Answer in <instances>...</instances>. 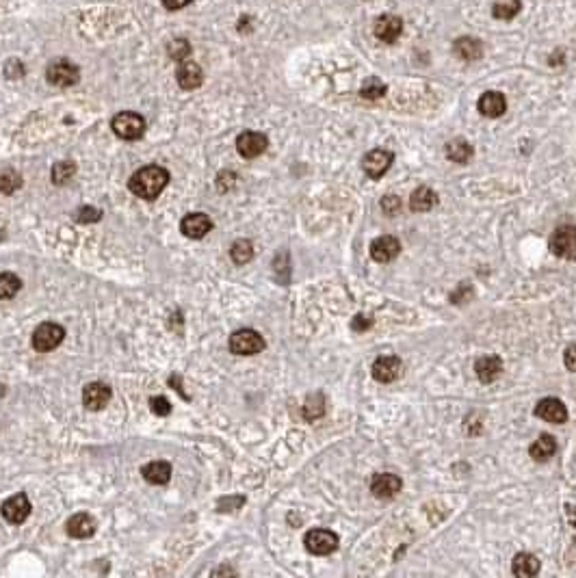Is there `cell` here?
I'll use <instances>...</instances> for the list:
<instances>
[{
    "instance_id": "8",
    "label": "cell",
    "mask_w": 576,
    "mask_h": 578,
    "mask_svg": "<svg viewBox=\"0 0 576 578\" xmlns=\"http://www.w3.org/2000/svg\"><path fill=\"white\" fill-rule=\"evenodd\" d=\"M394 162V154L390 149H370V152L362 158V169L370 178V180H379Z\"/></svg>"
},
{
    "instance_id": "11",
    "label": "cell",
    "mask_w": 576,
    "mask_h": 578,
    "mask_svg": "<svg viewBox=\"0 0 576 578\" xmlns=\"http://www.w3.org/2000/svg\"><path fill=\"white\" fill-rule=\"evenodd\" d=\"M269 145V139L263 132H254V130H245L239 134L237 139V149L243 158H256L260 154H265V149Z\"/></svg>"
},
{
    "instance_id": "38",
    "label": "cell",
    "mask_w": 576,
    "mask_h": 578,
    "mask_svg": "<svg viewBox=\"0 0 576 578\" xmlns=\"http://www.w3.org/2000/svg\"><path fill=\"white\" fill-rule=\"evenodd\" d=\"M149 405H152V411L156 416H167V414H171V405H169V401L165 396H154L152 401H149Z\"/></svg>"
},
{
    "instance_id": "16",
    "label": "cell",
    "mask_w": 576,
    "mask_h": 578,
    "mask_svg": "<svg viewBox=\"0 0 576 578\" xmlns=\"http://www.w3.org/2000/svg\"><path fill=\"white\" fill-rule=\"evenodd\" d=\"M213 230V221L204 213H191L180 221V232L189 239H204Z\"/></svg>"
},
{
    "instance_id": "18",
    "label": "cell",
    "mask_w": 576,
    "mask_h": 578,
    "mask_svg": "<svg viewBox=\"0 0 576 578\" xmlns=\"http://www.w3.org/2000/svg\"><path fill=\"white\" fill-rule=\"evenodd\" d=\"M403 33V20L396 16H381L375 22V37L386 44H394Z\"/></svg>"
},
{
    "instance_id": "39",
    "label": "cell",
    "mask_w": 576,
    "mask_h": 578,
    "mask_svg": "<svg viewBox=\"0 0 576 578\" xmlns=\"http://www.w3.org/2000/svg\"><path fill=\"white\" fill-rule=\"evenodd\" d=\"M235 184H237V176L232 173V171H224V173H219V178H217V186H219V191H230Z\"/></svg>"
},
{
    "instance_id": "27",
    "label": "cell",
    "mask_w": 576,
    "mask_h": 578,
    "mask_svg": "<svg viewBox=\"0 0 576 578\" xmlns=\"http://www.w3.org/2000/svg\"><path fill=\"white\" fill-rule=\"evenodd\" d=\"M444 152H446V158H448V160L459 162V165H466V162L472 158L475 149H472V145H470L468 141L461 139V136H457V139H453V141L446 143Z\"/></svg>"
},
{
    "instance_id": "23",
    "label": "cell",
    "mask_w": 576,
    "mask_h": 578,
    "mask_svg": "<svg viewBox=\"0 0 576 578\" xmlns=\"http://www.w3.org/2000/svg\"><path fill=\"white\" fill-rule=\"evenodd\" d=\"M143 479L152 485H165L171 479V463L169 461H149L141 470Z\"/></svg>"
},
{
    "instance_id": "31",
    "label": "cell",
    "mask_w": 576,
    "mask_h": 578,
    "mask_svg": "<svg viewBox=\"0 0 576 578\" xmlns=\"http://www.w3.org/2000/svg\"><path fill=\"white\" fill-rule=\"evenodd\" d=\"M74 173H76V165L72 160H61L52 167V182L57 186L67 184L74 178Z\"/></svg>"
},
{
    "instance_id": "35",
    "label": "cell",
    "mask_w": 576,
    "mask_h": 578,
    "mask_svg": "<svg viewBox=\"0 0 576 578\" xmlns=\"http://www.w3.org/2000/svg\"><path fill=\"white\" fill-rule=\"evenodd\" d=\"M167 50H169V57H171L173 61L182 63V61H187V59H189V54H191V44H189L187 39L178 37V39H173L171 44L167 46Z\"/></svg>"
},
{
    "instance_id": "25",
    "label": "cell",
    "mask_w": 576,
    "mask_h": 578,
    "mask_svg": "<svg viewBox=\"0 0 576 578\" xmlns=\"http://www.w3.org/2000/svg\"><path fill=\"white\" fill-rule=\"evenodd\" d=\"M437 204V193L429 186H418L409 197L411 213H429Z\"/></svg>"
},
{
    "instance_id": "1",
    "label": "cell",
    "mask_w": 576,
    "mask_h": 578,
    "mask_svg": "<svg viewBox=\"0 0 576 578\" xmlns=\"http://www.w3.org/2000/svg\"><path fill=\"white\" fill-rule=\"evenodd\" d=\"M169 184V171L160 165H147L139 171H134L128 180V189L141 200H156L165 186Z\"/></svg>"
},
{
    "instance_id": "29",
    "label": "cell",
    "mask_w": 576,
    "mask_h": 578,
    "mask_svg": "<svg viewBox=\"0 0 576 578\" xmlns=\"http://www.w3.org/2000/svg\"><path fill=\"white\" fill-rule=\"evenodd\" d=\"M230 258L235 265H247L254 258V245L247 239H239L230 247Z\"/></svg>"
},
{
    "instance_id": "15",
    "label": "cell",
    "mask_w": 576,
    "mask_h": 578,
    "mask_svg": "<svg viewBox=\"0 0 576 578\" xmlns=\"http://www.w3.org/2000/svg\"><path fill=\"white\" fill-rule=\"evenodd\" d=\"M399 254H401V243L396 241L394 237H390V234H386V237H379V239H375L373 243H370V258H373L375 263L386 265V263H390V260H394Z\"/></svg>"
},
{
    "instance_id": "4",
    "label": "cell",
    "mask_w": 576,
    "mask_h": 578,
    "mask_svg": "<svg viewBox=\"0 0 576 578\" xmlns=\"http://www.w3.org/2000/svg\"><path fill=\"white\" fill-rule=\"evenodd\" d=\"M265 349V338L256 329H239L230 336V351L235 355H256Z\"/></svg>"
},
{
    "instance_id": "28",
    "label": "cell",
    "mask_w": 576,
    "mask_h": 578,
    "mask_svg": "<svg viewBox=\"0 0 576 578\" xmlns=\"http://www.w3.org/2000/svg\"><path fill=\"white\" fill-rule=\"evenodd\" d=\"M520 9H523V0H494L492 16L496 20H514Z\"/></svg>"
},
{
    "instance_id": "7",
    "label": "cell",
    "mask_w": 576,
    "mask_h": 578,
    "mask_svg": "<svg viewBox=\"0 0 576 578\" xmlns=\"http://www.w3.org/2000/svg\"><path fill=\"white\" fill-rule=\"evenodd\" d=\"M46 78H48V82H52L54 87H72L78 82L80 74H78V67L72 61L57 59L48 65Z\"/></svg>"
},
{
    "instance_id": "40",
    "label": "cell",
    "mask_w": 576,
    "mask_h": 578,
    "mask_svg": "<svg viewBox=\"0 0 576 578\" xmlns=\"http://www.w3.org/2000/svg\"><path fill=\"white\" fill-rule=\"evenodd\" d=\"M370 325H373V321H370L368 316H364V314H358V316H355V319L351 321V329H353V332H366Z\"/></svg>"
},
{
    "instance_id": "36",
    "label": "cell",
    "mask_w": 576,
    "mask_h": 578,
    "mask_svg": "<svg viewBox=\"0 0 576 578\" xmlns=\"http://www.w3.org/2000/svg\"><path fill=\"white\" fill-rule=\"evenodd\" d=\"M102 219V210L93 208V206H82V208L76 210V221L78 224H95Z\"/></svg>"
},
{
    "instance_id": "5",
    "label": "cell",
    "mask_w": 576,
    "mask_h": 578,
    "mask_svg": "<svg viewBox=\"0 0 576 578\" xmlns=\"http://www.w3.org/2000/svg\"><path fill=\"white\" fill-rule=\"evenodd\" d=\"M65 338V329L57 323H41L33 332V349L39 353H48L52 349H57Z\"/></svg>"
},
{
    "instance_id": "32",
    "label": "cell",
    "mask_w": 576,
    "mask_h": 578,
    "mask_svg": "<svg viewBox=\"0 0 576 578\" xmlns=\"http://www.w3.org/2000/svg\"><path fill=\"white\" fill-rule=\"evenodd\" d=\"M386 93H388V87L383 85L379 78H368V80L362 82L360 95H362L364 100H379V98H383Z\"/></svg>"
},
{
    "instance_id": "21",
    "label": "cell",
    "mask_w": 576,
    "mask_h": 578,
    "mask_svg": "<svg viewBox=\"0 0 576 578\" xmlns=\"http://www.w3.org/2000/svg\"><path fill=\"white\" fill-rule=\"evenodd\" d=\"M65 531H67L70 538H76V540L91 538V535L95 533V520L89 514H76V516H72L70 520H67Z\"/></svg>"
},
{
    "instance_id": "14",
    "label": "cell",
    "mask_w": 576,
    "mask_h": 578,
    "mask_svg": "<svg viewBox=\"0 0 576 578\" xmlns=\"http://www.w3.org/2000/svg\"><path fill=\"white\" fill-rule=\"evenodd\" d=\"M111 394H113L111 388H108V385L102 383V381L87 383L85 390H82V405H85L87 409H91V411H98V409L108 405V401H111Z\"/></svg>"
},
{
    "instance_id": "6",
    "label": "cell",
    "mask_w": 576,
    "mask_h": 578,
    "mask_svg": "<svg viewBox=\"0 0 576 578\" xmlns=\"http://www.w3.org/2000/svg\"><path fill=\"white\" fill-rule=\"evenodd\" d=\"M304 544H306V550L312 555H319V557L332 555L338 548V535L327 529H312L306 533Z\"/></svg>"
},
{
    "instance_id": "24",
    "label": "cell",
    "mask_w": 576,
    "mask_h": 578,
    "mask_svg": "<svg viewBox=\"0 0 576 578\" xmlns=\"http://www.w3.org/2000/svg\"><path fill=\"white\" fill-rule=\"evenodd\" d=\"M512 572L518 578H531V576H538L540 572V559L531 555V553H520L514 557L512 561Z\"/></svg>"
},
{
    "instance_id": "41",
    "label": "cell",
    "mask_w": 576,
    "mask_h": 578,
    "mask_svg": "<svg viewBox=\"0 0 576 578\" xmlns=\"http://www.w3.org/2000/svg\"><path fill=\"white\" fill-rule=\"evenodd\" d=\"M564 364L568 370H572V373H576V345H570L564 353Z\"/></svg>"
},
{
    "instance_id": "2",
    "label": "cell",
    "mask_w": 576,
    "mask_h": 578,
    "mask_svg": "<svg viewBox=\"0 0 576 578\" xmlns=\"http://www.w3.org/2000/svg\"><path fill=\"white\" fill-rule=\"evenodd\" d=\"M111 128L113 132L119 136V139H126V141H134V139H141L143 132H145V119L139 113H132V111H123L117 113L111 119Z\"/></svg>"
},
{
    "instance_id": "37",
    "label": "cell",
    "mask_w": 576,
    "mask_h": 578,
    "mask_svg": "<svg viewBox=\"0 0 576 578\" xmlns=\"http://www.w3.org/2000/svg\"><path fill=\"white\" fill-rule=\"evenodd\" d=\"M379 206H381V210L386 213L388 217H394L396 213H399V208H401V200L396 197V195H386V197H381Z\"/></svg>"
},
{
    "instance_id": "20",
    "label": "cell",
    "mask_w": 576,
    "mask_h": 578,
    "mask_svg": "<svg viewBox=\"0 0 576 578\" xmlns=\"http://www.w3.org/2000/svg\"><path fill=\"white\" fill-rule=\"evenodd\" d=\"M475 373L477 377L481 379L483 383H492L496 381L503 373V360L499 355H485V357H479L477 364H475Z\"/></svg>"
},
{
    "instance_id": "3",
    "label": "cell",
    "mask_w": 576,
    "mask_h": 578,
    "mask_svg": "<svg viewBox=\"0 0 576 578\" xmlns=\"http://www.w3.org/2000/svg\"><path fill=\"white\" fill-rule=\"evenodd\" d=\"M551 250L564 260H576V224L559 226L551 237Z\"/></svg>"
},
{
    "instance_id": "19",
    "label": "cell",
    "mask_w": 576,
    "mask_h": 578,
    "mask_svg": "<svg viewBox=\"0 0 576 578\" xmlns=\"http://www.w3.org/2000/svg\"><path fill=\"white\" fill-rule=\"evenodd\" d=\"M176 80H178V85H180L182 89L191 91V89H197L202 85V80H204V72H202V67L193 61H182L180 65H178V70H176Z\"/></svg>"
},
{
    "instance_id": "26",
    "label": "cell",
    "mask_w": 576,
    "mask_h": 578,
    "mask_svg": "<svg viewBox=\"0 0 576 578\" xmlns=\"http://www.w3.org/2000/svg\"><path fill=\"white\" fill-rule=\"evenodd\" d=\"M555 453H557V439H555L553 435H548V433L540 435V437L531 444V448H529V455H531L535 461H548V459L555 455Z\"/></svg>"
},
{
    "instance_id": "45",
    "label": "cell",
    "mask_w": 576,
    "mask_h": 578,
    "mask_svg": "<svg viewBox=\"0 0 576 578\" xmlns=\"http://www.w3.org/2000/svg\"><path fill=\"white\" fill-rule=\"evenodd\" d=\"M217 574H235V570H230V568H219V570L213 572V576H217Z\"/></svg>"
},
{
    "instance_id": "17",
    "label": "cell",
    "mask_w": 576,
    "mask_h": 578,
    "mask_svg": "<svg viewBox=\"0 0 576 578\" xmlns=\"http://www.w3.org/2000/svg\"><path fill=\"white\" fill-rule=\"evenodd\" d=\"M477 108H479V113H481L483 117L496 119V117H503V115H505V111H507V100H505V95H503L501 91H485L481 98H479Z\"/></svg>"
},
{
    "instance_id": "33",
    "label": "cell",
    "mask_w": 576,
    "mask_h": 578,
    "mask_svg": "<svg viewBox=\"0 0 576 578\" xmlns=\"http://www.w3.org/2000/svg\"><path fill=\"white\" fill-rule=\"evenodd\" d=\"M325 414V398L323 394H312L306 398L304 403V418L306 420H317Z\"/></svg>"
},
{
    "instance_id": "30",
    "label": "cell",
    "mask_w": 576,
    "mask_h": 578,
    "mask_svg": "<svg viewBox=\"0 0 576 578\" xmlns=\"http://www.w3.org/2000/svg\"><path fill=\"white\" fill-rule=\"evenodd\" d=\"M22 186V176L20 171L11 169V167H0V193L5 195H11Z\"/></svg>"
},
{
    "instance_id": "13",
    "label": "cell",
    "mask_w": 576,
    "mask_h": 578,
    "mask_svg": "<svg viewBox=\"0 0 576 578\" xmlns=\"http://www.w3.org/2000/svg\"><path fill=\"white\" fill-rule=\"evenodd\" d=\"M535 416L546 422H553V424H564L568 420V407L564 405V401H559V398L548 396L535 405Z\"/></svg>"
},
{
    "instance_id": "42",
    "label": "cell",
    "mask_w": 576,
    "mask_h": 578,
    "mask_svg": "<svg viewBox=\"0 0 576 578\" xmlns=\"http://www.w3.org/2000/svg\"><path fill=\"white\" fill-rule=\"evenodd\" d=\"M191 3H193V0H163V7L169 9V11H178V9L191 5Z\"/></svg>"
},
{
    "instance_id": "22",
    "label": "cell",
    "mask_w": 576,
    "mask_h": 578,
    "mask_svg": "<svg viewBox=\"0 0 576 578\" xmlns=\"http://www.w3.org/2000/svg\"><path fill=\"white\" fill-rule=\"evenodd\" d=\"M453 52H455L457 57L464 59V61H477V59L483 57V44L477 37L464 35L455 41V44H453Z\"/></svg>"
},
{
    "instance_id": "34",
    "label": "cell",
    "mask_w": 576,
    "mask_h": 578,
    "mask_svg": "<svg viewBox=\"0 0 576 578\" xmlns=\"http://www.w3.org/2000/svg\"><path fill=\"white\" fill-rule=\"evenodd\" d=\"M20 288H22V282H20L18 275H13V273H0V299H11V297H16Z\"/></svg>"
},
{
    "instance_id": "12",
    "label": "cell",
    "mask_w": 576,
    "mask_h": 578,
    "mask_svg": "<svg viewBox=\"0 0 576 578\" xmlns=\"http://www.w3.org/2000/svg\"><path fill=\"white\" fill-rule=\"evenodd\" d=\"M401 487H403V481L390 472H377L373 479H370V492H373L375 498H381V501L394 498L396 494L401 492Z\"/></svg>"
},
{
    "instance_id": "9",
    "label": "cell",
    "mask_w": 576,
    "mask_h": 578,
    "mask_svg": "<svg viewBox=\"0 0 576 578\" xmlns=\"http://www.w3.org/2000/svg\"><path fill=\"white\" fill-rule=\"evenodd\" d=\"M0 514H3V518L7 522H11V525H22V522L31 516V503L26 498V494L18 492V494H13V496H9L3 503V507H0Z\"/></svg>"
},
{
    "instance_id": "10",
    "label": "cell",
    "mask_w": 576,
    "mask_h": 578,
    "mask_svg": "<svg viewBox=\"0 0 576 578\" xmlns=\"http://www.w3.org/2000/svg\"><path fill=\"white\" fill-rule=\"evenodd\" d=\"M370 373L379 383H392L401 377L403 373V362L399 360L396 355H383L377 357L373 362V368H370Z\"/></svg>"
},
{
    "instance_id": "43",
    "label": "cell",
    "mask_w": 576,
    "mask_h": 578,
    "mask_svg": "<svg viewBox=\"0 0 576 578\" xmlns=\"http://www.w3.org/2000/svg\"><path fill=\"white\" fill-rule=\"evenodd\" d=\"M239 31L241 33H250L252 31V26H250V16H243L241 22H239Z\"/></svg>"
},
{
    "instance_id": "44",
    "label": "cell",
    "mask_w": 576,
    "mask_h": 578,
    "mask_svg": "<svg viewBox=\"0 0 576 578\" xmlns=\"http://www.w3.org/2000/svg\"><path fill=\"white\" fill-rule=\"evenodd\" d=\"M557 63H564V52L561 50H555V54L551 57V65H557Z\"/></svg>"
}]
</instances>
